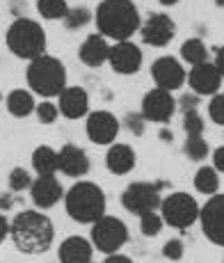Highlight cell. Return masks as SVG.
Returning a JSON list of instances; mask_svg holds the SVG:
<instances>
[{"instance_id": "cell-1", "label": "cell", "mask_w": 224, "mask_h": 263, "mask_svg": "<svg viewBox=\"0 0 224 263\" xmlns=\"http://www.w3.org/2000/svg\"><path fill=\"white\" fill-rule=\"evenodd\" d=\"M9 238L23 254H44L55 238V227L42 209L21 211L9 224Z\"/></svg>"}, {"instance_id": "cell-2", "label": "cell", "mask_w": 224, "mask_h": 263, "mask_svg": "<svg viewBox=\"0 0 224 263\" xmlns=\"http://www.w3.org/2000/svg\"><path fill=\"white\" fill-rule=\"evenodd\" d=\"M94 21L99 32L112 42L130 39L142 28L140 12L133 0H101L94 12Z\"/></svg>"}, {"instance_id": "cell-3", "label": "cell", "mask_w": 224, "mask_h": 263, "mask_svg": "<svg viewBox=\"0 0 224 263\" xmlns=\"http://www.w3.org/2000/svg\"><path fill=\"white\" fill-rule=\"evenodd\" d=\"M105 192L91 181H78L64 192V209L67 215L78 224H94L105 215Z\"/></svg>"}, {"instance_id": "cell-4", "label": "cell", "mask_w": 224, "mask_h": 263, "mask_svg": "<svg viewBox=\"0 0 224 263\" xmlns=\"http://www.w3.org/2000/svg\"><path fill=\"white\" fill-rule=\"evenodd\" d=\"M28 85L34 94L44 96V99H53L60 96L62 89L67 87V69L53 55H39V58L30 60L28 71H25Z\"/></svg>"}, {"instance_id": "cell-5", "label": "cell", "mask_w": 224, "mask_h": 263, "mask_svg": "<svg viewBox=\"0 0 224 263\" xmlns=\"http://www.w3.org/2000/svg\"><path fill=\"white\" fill-rule=\"evenodd\" d=\"M7 48L21 60H34L46 53V32L32 18L18 16L5 34Z\"/></svg>"}, {"instance_id": "cell-6", "label": "cell", "mask_w": 224, "mask_h": 263, "mask_svg": "<svg viewBox=\"0 0 224 263\" xmlns=\"http://www.w3.org/2000/svg\"><path fill=\"white\" fill-rule=\"evenodd\" d=\"M201 206L197 204V199L188 192H172V195L162 197L160 204V215L165 220L167 227L172 229H188L199 220Z\"/></svg>"}, {"instance_id": "cell-7", "label": "cell", "mask_w": 224, "mask_h": 263, "mask_svg": "<svg viewBox=\"0 0 224 263\" xmlns=\"http://www.w3.org/2000/svg\"><path fill=\"white\" fill-rule=\"evenodd\" d=\"M91 242L103 254H115L128 242V227L115 215H103L91 224Z\"/></svg>"}, {"instance_id": "cell-8", "label": "cell", "mask_w": 224, "mask_h": 263, "mask_svg": "<svg viewBox=\"0 0 224 263\" xmlns=\"http://www.w3.org/2000/svg\"><path fill=\"white\" fill-rule=\"evenodd\" d=\"M162 197L156 183L146 181H133L124 192H121V206L133 215H144L149 211H160Z\"/></svg>"}, {"instance_id": "cell-9", "label": "cell", "mask_w": 224, "mask_h": 263, "mask_svg": "<svg viewBox=\"0 0 224 263\" xmlns=\"http://www.w3.org/2000/svg\"><path fill=\"white\" fill-rule=\"evenodd\" d=\"M201 231L213 245L224 247V195L215 192L208 197V201L201 206L199 213Z\"/></svg>"}, {"instance_id": "cell-10", "label": "cell", "mask_w": 224, "mask_h": 263, "mask_svg": "<svg viewBox=\"0 0 224 263\" xmlns=\"http://www.w3.org/2000/svg\"><path fill=\"white\" fill-rule=\"evenodd\" d=\"M176 99L172 96L170 89L162 87H154L144 94L142 99V115L146 121H154V124H167L172 121L176 112Z\"/></svg>"}, {"instance_id": "cell-11", "label": "cell", "mask_w": 224, "mask_h": 263, "mask_svg": "<svg viewBox=\"0 0 224 263\" xmlns=\"http://www.w3.org/2000/svg\"><path fill=\"white\" fill-rule=\"evenodd\" d=\"M142 48L133 44L130 39H124V42H115L110 46V58L108 64L115 73L119 76H133L142 69Z\"/></svg>"}, {"instance_id": "cell-12", "label": "cell", "mask_w": 224, "mask_h": 263, "mask_svg": "<svg viewBox=\"0 0 224 263\" xmlns=\"http://www.w3.org/2000/svg\"><path fill=\"white\" fill-rule=\"evenodd\" d=\"M140 34H142V42L146 46H154V48H165L172 39L176 37V23L170 14H162V12H156L142 23L140 28Z\"/></svg>"}, {"instance_id": "cell-13", "label": "cell", "mask_w": 224, "mask_h": 263, "mask_svg": "<svg viewBox=\"0 0 224 263\" xmlns=\"http://www.w3.org/2000/svg\"><path fill=\"white\" fill-rule=\"evenodd\" d=\"M151 78H154L156 87L170 89V92H176L183 85L188 83V71L183 69V64L172 55H162L158 58L154 64H151Z\"/></svg>"}, {"instance_id": "cell-14", "label": "cell", "mask_w": 224, "mask_h": 263, "mask_svg": "<svg viewBox=\"0 0 224 263\" xmlns=\"http://www.w3.org/2000/svg\"><path fill=\"white\" fill-rule=\"evenodd\" d=\"M89 142L110 146L119 135V119L110 112V110H94L87 115V124H85Z\"/></svg>"}, {"instance_id": "cell-15", "label": "cell", "mask_w": 224, "mask_h": 263, "mask_svg": "<svg viewBox=\"0 0 224 263\" xmlns=\"http://www.w3.org/2000/svg\"><path fill=\"white\" fill-rule=\"evenodd\" d=\"M224 76L220 73V69L215 67V62H201L190 67V73H188V85L195 94L199 96H213L220 92Z\"/></svg>"}, {"instance_id": "cell-16", "label": "cell", "mask_w": 224, "mask_h": 263, "mask_svg": "<svg viewBox=\"0 0 224 263\" xmlns=\"http://www.w3.org/2000/svg\"><path fill=\"white\" fill-rule=\"evenodd\" d=\"M30 197H32L34 206L37 209H53L60 199L64 197V190H62V183L55 179V174H48V176H37L30 185Z\"/></svg>"}, {"instance_id": "cell-17", "label": "cell", "mask_w": 224, "mask_h": 263, "mask_svg": "<svg viewBox=\"0 0 224 263\" xmlns=\"http://www.w3.org/2000/svg\"><path fill=\"white\" fill-rule=\"evenodd\" d=\"M60 112L67 119H80L89 115V94L83 87H64L58 96Z\"/></svg>"}, {"instance_id": "cell-18", "label": "cell", "mask_w": 224, "mask_h": 263, "mask_svg": "<svg viewBox=\"0 0 224 263\" xmlns=\"http://www.w3.org/2000/svg\"><path fill=\"white\" fill-rule=\"evenodd\" d=\"M60 154V172L71 176V179H80L89 172V156L85 149L76 144H64Z\"/></svg>"}, {"instance_id": "cell-19", "label": "cell", "mask_w": 224, "mask_h": 263, "mask_svg": "<svg viewBox=\"0 0 224 263\" xmlns=\"http://www.w3.org/2000/svg\"><path fill=\"white\" fill-rule=\"evenodd\" d=\"M78 58H80V62L87 64V67H91V69L101 67V64H105V62H108V58H110L108 37H103L101 32L89 34V37L85 39L83 44H80Z\"/></svg>"}, {"instance_id": "cell-20", "label": "cell", "mask_w": 224, "mask_h": 263, "mask_svg": "<svg viewBox=\"0 0 224 263\" xmlns=\"http://www.w3.org/2000/svg\"><path fill=\"white\" fill-rule=\"evenodd\" d=\"M94 242L83 238V236H69L67 240H62L58 250L60 263H91L94 259Z\"/></svg>"}, {"instance_id": "cell-21", "label": "cell", "mask_w": 224, "mask_h": 263, "mask_svg": "<svg viewBox=\"0 0 224 263\" xmlns=\"http://www.w3.org/2000/svg\"><path fill=\"white\" fill-rule=\"evenodd\" d=\"M137 156L130 144H121V142H112L108 154H105V167H108L112 174L124 176L128 172L135 170Z\"/></svg>"}, {"instance_id": "cell-22", "label": "cell", "mask_w": 224, "mask_h": 263, "mask_svg": "<svg viewBox=\"0 0 224 263\" xmlns=\"http://www.w3.org/2000/svg\"><path fill=\"white\" fill-rule=\"evenodd\" d=\"M32 170L37 176H48L60 170V154L48 144H42L32 151Z\"/></svg>"}, {"instance_id": "cell-23", "label": "cell", "mask_w": 224, "mask_h": 263, "mask_svg": "<svg viewBox=\"0 0 224 263\" xmlns=\"http://www.w3.org/2000/svg\"><path fill=\"white\" fill-rule=\"evenodd\" d=\"M32 94L34 92H28V89H14V92H9V96H7L9 115H14V117H18V119L32 115L34 110H37V103H34Z\"/></svg>"}, {"instance_id": "cell-24", "label": "cell", "mask_w": 224, "mask_h": 263, "mask_svg": "<svg viewBox=\"0 0 224 263\" xmlns=\"http://www.w3.org/2000/svg\"><path fill=\"white\" fill-rule=\"evenodd\" d=\"M195 190L201 192V195L211 197L220 190V172H217L213 165H203V167L197 170L195 174Z\"/></svg>"}, {"instance_id": "cell-25", "label": "cell", "mask_w": 224, "mask_h": 263, "mask_svg": "<svg viewBox=\"0 0 224 263\" xmlns=\"http://www.w3.org/2000/svg\"><path fill=\"white\" fill-rule=\"evenodd\" d=\"M181 60H183V62H188L190 67L206 62V60H208V48H206V44H203L199 37L185 39V42L181 44Z\"/></svg>"}, {"instance_id": "cell-26", "label": "cell", "mask_w": 224, "mask_h": 263, "mask_svg": "<svg viewBox=\"0 0 224 263\" xmlns=\"http://www.w3.org/2000/svg\"><path fill=\"white\" fill-rule=\"evenodd\" d=\"M183 154H185L190 160H195V163H201V160L208 158L211 146H208V142L203 140V135H188L185 142H183Z\"/></svg>"}, {"instance_id": "cell-27", "label": "cell", "mask_w": 224, "mask_h": 263, "mask_svg": "<svg viewBox=\"0 0 224 263\" xmlns=\"http://www.w3.org/2000/svg\"><path fill=\"white\" fill-rule=\"evenodd\" d=\"M37 12L46 21H58V18L67 16L69 5L67 0H37Z\"/></svg>"}, {"instance_id": "cell-28", "label": "cell", "mask_w": 224, "mask_h": 263, "mask_svg": "<svg viewBox=\"0 0 224 263\" xmlns=\"http://www.w3.org/2000/svg\"><path fill=\"white\" fill-rule=\"evenodd\" d=\"M162 227H165V220H162L160 211H149V213L140 215V231L146 238H156L162 231Z\"/></svg>"}, {"instance_id": "cell-29", "label": "cell", "mask_w": 224, "mask_h": 263, "mask_svg": "<svg viewBox=\"0 0 224 263\" xmlns=\"http://www.w3.org/2000/svg\"><path fill=\"white\" fill-rule=\"evenodd\" d=\"M91 12L87 7H69V12H67V16L62 18L64 25H67V30H80V28H85L89 21H91Z\"/></svg>"}, {"instance_id": "cell-30", "label": "cell", "mask_w": 224, "mask_h": 263, "mask_svg": "<svg viewBox=\"0 0 224 263\" xmlns=\"http://www.w3.org/2000/svg\"><path fill=\"white\" fill-rule=\"evenodd\" d=\"M203 128H206V124H203V117L197 110H185L183 112V130H185V135H203Z\"/></svg>"}, {"instance_id": "cell-31", "label": "cell", "mask_w": 224, "mask_h": 263, "mask_svg": "<svg viewBox=\"0 0 224 263\" xmlns=\"http://www.w3.org/2000/svg\"><path fill=\"white\" fill-rule=\"evenodd\" d=\"M32 185V176L25 167H14L9 172V188L14 192H23Z\"/></svg>"}, {"instance_id": "cell-32", "label": "cell", "mask_w": 224, "mask_h": 263, "mask_svg": "<svg viewBox=\"0 0 224 263\" xmlns=\"http://www.w3.org/2000/svg\"><path fill=\"white\" fill-rule=\"evenodd\" d=\"M208 117L213 124L224 126V94L217 92L211 96V103H208Z\"/></svg>"}, {"instance_id": "cell-33", "label": "cell", "mask_w": 224, "mask_h": 263, "mask_svg": "<svg viewBox=\"0 0 224 263\" xmlns=\"http://www.w3.org/2000/svg\"><path fill=\"white\" fill-rule=\"evenodd\" d=\"M34 112H37V119L42 121V124H53L55 119L60 117V105L58 103H50V101H42V103L37 105V110H34Z\"/></svg>"}, {"instance_id": "cell-34", "label": "cell", "mask_w": 224, "mask_h": 263, "mask_svg": "<svg viewBox=\"0 0 224 263\" xmlns=\"http://www.w3.org/2000/svg\"><path fill=\"white\" fill-rule=\"evenodd\" d=\"M183 254H185V245H183L181 238H170L162 245V256L167 261H181Z\"/></svg>"}, {"instance_id": "cell-35", "label": "cell", "mask_w": 224, "mask_h": 263, "mask_svg": "<svg viewBox=\"0 0 224 263\" xmlns=\"http://www.w3.org/2000/svg\"><path fill=\"white\" fill-rule=\"evenodd\" d=\"M144 115H133V112H130L128 115V117H126V126H128V130H130V133H133V135H142V133H144Z\"/></svg>"}, {"instance_id": "cell-36", "label": "cell", "mask_w": 224, "mask_h": 263, "mask_svg": "<svg viewBox=\"0 0 224 263\" xmlns=\"http://www.w3.org/2000/svg\"><path fill=\"white\" fill-rule=\"evenodd\" d=\"M197 105H199V94H183L181 96V108H183V112L185 110H197Z\"/></svg>"}, {"instance_id": "cell-37", "label": "cell", "mask_w": 224, "mask_h": 263, "mask_svg": "<svg viewBox=\"0 0 224 263\" xmlns=\"http://www.w3.org/2000/svg\"><path fill=\"white\" fill-rule=\"evenodd\" d=\"M213 167L220 172V174H224V144L213 151Z\"/></svg>"}, {"instance_id": "cell-38", "label": "cell", "mask_w": 224, "mask_h": 263, "mask_svg": "<svg viewBox=\"0 0 224 263\" xmlns=\"http://www.w3.org/2000/svg\"><path fill=\"white\" fill-rule=\"evenodd\" d=\"M103 263H133V259L126 254H119V252H115V254H105V261Z\"/></svg>"}, {"instance_id": "cell-39", "label": "cell", "mask_w": 224, "mask_h": 263, "mask_svg": "<svg viewBox=\"0 0 224 263\" xmlns=\"http://www.w3.org/2000/svg\"><path fill=\"white\" fill-rule=\"evenodd\" d=\"M7 236H9V222H7V217H5L3 211H0V242L7 238Z\"/></svg>"}, {"instance_id": "cell-40", "label": "cell", "mask_w": 224, "mask_h": 263, "mask_svg": "<svg viewBox=\"0 0 224 263\" xmlns=\"http://www.w3.org/2000/svg\"><path fill=\"white\" fill-rule=\"evenodd\" d=\"M215 67L220 69V73L224 76V44H222V46L215 50Z\"/></svg>"}, {"instance_id": "cell-41", "label": "cell", "mask_w": 224, "mask_h": 263, "mask_svg": "<svg viewBox=\"0 0 224 263\" xmlns=\"http://www.w3.org/2000/svg\"><path fill=\"white\" fill-rule=\"evenodd\" d=\"M12 209V199L9 197H0V211H7Z\"/></svg>"}, {"instance_id": "cell-42", "label": "cell", "mask_w": 224, "mask_h": 263, "mask_svg": "<svg viewBox=\"0 0 224 263\" xmlns=\"http://www.w3.org/2000/svg\"><path fill=\"white\" fill-rule=\"evenodd\" d=\"M172 138H174V133H172V130H167V128L160 130V140H165V142H172Z\"/></svg>"}, {"instance_id": "cell-43", "label": "cell", "mask_w": 224, "mask_h": 263, "mask_svg": "<svg viewBox=\"0 0 224 263\" xmlns=\"http://www.w3.org/2000/svg\"><path fill=\"white\" fill-rule=\"evenodd\" d=\"M158 3H160L162 7H172V5H176L179 0H158Z\"/></svg>"}, {"instance_id": "cell-44", "label": "cell", "mask_w": 224, "mask_h": 263, "mask_svg": "<svg viewBox=\"0 0 224 263\" xmlns=\"http://www.w3.org/2000/svg\"><path fill=\"white\" fill-rule=\"evenodd\" d=\"M215 5H217V7H222V9H224V0H215Z\"/></svg>"}, {"instance_id": "cell-45", "label": "cell", "mask_w": 224, "mask_h": 263, "mask_svg": "<svg viewBox=\"0 0 224 263\" xmlns=\"http://www.w3.org/2000/svg\"><path fill=\"white\" fill-rule=\"evenodd\" d=\"M0 101H3V94H0Z\"/></svg>"}]
</instances>
